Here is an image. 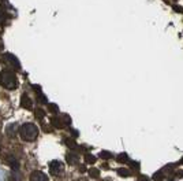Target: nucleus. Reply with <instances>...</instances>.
Returning <instances> with one entry per match:
<instances>
[{"label":"nucleus","instance_id":"nucleus-3","mask_svg":"<svg viewBox=\"0 0 183 181\" xmlns=\"http://www.w3.org/2000/svg\"><path fill=\"white\" fill-rule=\"evenodd\" d=\"M49 171H51V174H53V176H59L63 171V163L60 160H56V159L52 160L49 163Z\"/></svg>","mask_w":183,"mask_h":181},{"label":"nucleus","instance_id":"nucleus-13","mask_svg":"<svg viewBox=\"0 0 183 181\" xmlns=\"http://www.w3.org/2000/svg\"><path fill=\"white\" fill-rule=\"evenodd\" d=\"M85 162H86V163H90V165H93L94 162H96V156L92 155V154H86V155H85Z\"/></svg>","mask_w":183,"mask_h":181},{"label":"nucleus","instance_id":"nucleus-17","mask_svg":"<svg viewBox=\"0 0 183 181\" xmlns=\"http://www.w3.org/2000/svg\"><path fill=\"white\" fill-rule=\"evenodd\" d=\"M36 117H37L38 119H44V117H45V113H44V110L37 109V110H36Z\"/></svg>","mask_w":183,"mask_h":181},{"label":"nucleus","instance_id":"nucleus-8","mask_svg":"<svg viewBox=\"0 0 183 181\" xmlns=\"http://www.w3.org/2000/svg\"><path fill=\"white\" fill-rule=\"evenodd\" d=\"M5 162L8 163V165H11L14 169H16L18 167V160L15 159V156H12V155H10V156H7L5 158Z\"/></svg>","mask_w":183,"mask_h":181},{"label":"nucleus","instance_id":"nucleus-12","mask_svg":"<svg viewBox=\"0 0 183 181\" xmlns=\"http://www.w3.org/2000/svg\"><path fill=\"white\" fill-rule=\"evenodd\" d=\"M89 174H90L92 178H99V177H100V170H99V169H96V167H92V169L89 170Z\"/></svg>","mask_w":183,"mask_h":181},{"label":"nucleus","instance_id":"nucleus-2","mask_svg":"<svg viewBox=\"0 0 183 181\" xmlns=\"http://www.w3.org/2000/svg\"><path fill=\"white\" fill-rule=\"evenodd\" d=\"M0 84L5 89H15L18 85V78L10 70H3L0 73Z\"/></svg>","mask_w":183,"mask_h":181},{"label":"nucleus","instance_id":"nucleus-14","mask_svg":"<svg viewBox=\"0 0 183 181\" xmlns=\"http://www.w3.org/2000/svg\"><path fill=\"white\" fill-rule=\"evenodd\" d=\"M48 110H49L51 113H53V114H58L59 113V107L55 103H48Z\"/></svg>","mask_w":183,"mask_h":181},{"label":"nucleus","instance_id":"nucleus-16","mask_svg":"<svg viewBox=\"0 0 183 181\" xmlns=\"http://www.w3.org/2000/svg\"><path fill=\"white\" fill-rule=\"evenodd\" d=\"M164 177H165V176H164V171L160 170V171H157V173H154V176H153V178H154L156 181H160V180H163Z\"/></svg>","mask_w":183,"mask_h":181},{"label":"nucleus","instance_id":"nucleus-7","mask_svg":"<svg viewBox=\"0 0 183 181\" xmlns=\"http://www.w3.org/2000/svg\"><path fill=\"white\" fill-rule=\"evenodd\" d=\"M66 160H67L68 165H78L79 158H78V155H75V154H67Z\"/></svg>","mask_w":183,"mask_h":181},{"label":"nucleus","instance_id":"nucleus-24","mask_svg":"<svg viewBox=\"0 0 183 181\" xmlns=\"http://www.w3.org/2000/svg\"><path fill=\"white\" fill-rule=\"evenodd\" d=\"M138 181H149V180H148V178H145V177H142V178H139Z\"/></svg>","mask_w":183,"mask_h":181},{"label":"nucleus","instance_id":"nucleus-5","mask_svg":"<svg viewBox=\"0 0 183 181\" xmlns=\"http://www.w3.org/2000/svg\"><path fill=\"white\" fill-rule=\"evenodd\" d=\"M21 106L23 107V109H27L30 110L31 107H33V102H31V99L27 96V95H22L21 98Z\"/></svg>","mask_w":183,"mask_h":181},{"label":"nucleus","instance_id":"nucleus-22","mask_svg":"<svg viewBox=\"0 0 183 181\" xmlns=\"http://www.w3.org/2000/svg\"><path fill=\"white\" fill-rule=\"evenodd\" d=\"M173 10L179 11V12H183V8H182V7H178V6H173Z\"/></svg>","mask_w":183,"mask_h":181},{"label":"nucleus","instance_id":"nucleus-20","mask_svg":"<svg viewBox=\"0 0 183 181\" xmlns=\"http://www.w3.org/2000/svg\"><path fill=\"white\" fill-rule=\"evenodd\" d=\"M129 163H130V166H133L134 170H139V163L138 162H131V160H129Z\"/></svg>","mask_w":183,"mask_h":181},{"label":"nucleus","instance_id":"nucleus-21","mask_svg":"<svg viewBox=\"0 0 183 181\" xmlns=\"http://www.w3.org/2000/svg\"><path fill=\"white\" fill-rule=\"evenodd\" d=\"M4 18H5V12L3 10H0V25L4 22Z\"/></svg>","mask_w":183,"mask_h":181},{"label":"nucleus","instance_id":"nucleus-19","mask_svg":"<svg viewBox=\"0 0 183 181\" xmlns=\"http://www.w3.org/2000/svg\"><path fill=\"white\" fill-rule=\"evenodd\" d=\"M62 119H63V122H64V125L71 124V118H70L68 115H66V114H64V115H63V117H62Z\"/></svg>","mask_w":183,"mask_h":181},{"label":"nucleus","instance_id":"nucleus-11","mask_svg":"<svg viewBox=\"0 0 183 181\" xmlns=\"http://www.w3.org/2000/svg\"><path fill=\"white\" fill-rule=\"evenodd\" d=\"M118 174L122 177H129L131 173H130V170H127L126 167H120V169H118Z\"/></svg>","mask_w":183,"mask_h":181},{"label":"nucleus","instance_id":"nucleus-26","mask_svg":"<svg viewBox=\"0 0 183 181\" xmlns=\"http://www.w3.org/2000/svg\"><path fill=\"white\" fill-rule=\"evenodd\" d=\"M78 181H86V180H78Z\"/></svg>","mask_w":183,"mask_h":181},{"label":"nucleus","instance_id":"nucleus-4","mask_svg":"<svg viewBox=\"0 0 183 181\" xmlns=\"http://www.w3.org/2000/svg\"><path fill=\"white\" fill-rule=\"evenodd\" d=\"M30 181H48V177L45 173H42L40 170H36L30 174Z\"/></svg>","mask_w":183,"mask_h":181},{"label":"nucleus","instance_id":"nucleus-9","mask_svg":"<svg viewBox=\"0 0 183 181\" xmlns=\"http://www.w3.org/2000/svg\"><path fill=\"white\" fill-rule=\"evenodd\" d=\"M16 130H18V126H16L15 124L8 125V126H7V135H8V136H14L16 133Z\"/></svg>","mask_w":183,"mask_h":181},{"label":"nucleus","instance_id":"nucleus-6","mask_svg":"<svg viewBox=\"0 0 183 181\" xmlns=\"http://www.w3.org/2000/svg\"><path fill=\"white\" fill-rule=\"evenodd\" d=\"M51 122H52V125L55 128H58V129H63V128L66 126L64 122H63V119L58 118V117H52V118H51Z\"/></svg>","mask_w":183,"mask_h":181},{"label":"nucleus","instance_id":"nucleus-10","mask_svg":"<svg viewBox=\"0 0 183 181\" xmlns=\"http://www.w3.org/2000/svg\"><path fill=\"white\" fill-rule=\"evenodd\" d=\"M116 160L118 162H120V163H129V156H127V154H119L118 155V158H116Z\"/></svg>","mask_w":183,"mask_h":181},{"label":"nucleus","instance_id":"nucleus-1","mask_svg":"<svg viewBox=\"0 0 183 181\" xmlns=\"http://www.w3.org/2000/svg\"><path fill=\"white\" fill-rule=\"evenodd\" d=\"M19 135H21L22 139L26 140V141H33L38 136V128L34 124H30V122L23 124L19 128Z\"/></svg>","mask_w":183,"mask_h":181},{"label":"nucleus","instance_id":"nucleus-18","mask_svg":"<svg viewBox=\"0 0 183 181\" xmlns=\"http://www.w3.org/2000/svg\"><path fill=\"white\" fill-rule=\"evenodd\" d=\"M100 156H101L103 159H110L111 156H112V154L108 152V151H101V152H100Z\"/></svg>","mask_w":183,"mask_h":181},{"label":"nucleus","instance_id":"nucleus-15","mask_svg":"<svg viewBox=\"0 0 183 181\" xmlns=\"http://www.w3.org/2000/svg\"><path fill=\"white\" fill-rule=\"evenodd\" d=\"M64 144L67 145V147H70V148H75L77 147V143L73 139H64Z\"/></svg>","mask_w":183,"mask_h":181},{"label":"nucleus","instance_id":"nucleus-25","mask_svg":"<svg viewBox=\"0 0 183 181\" xmlns=\"http://www.w3.org/2000/svg\"><path fill=\"white\" fill-rule=\"evenodd\" d=\"M180 165H183V158H182V159H180Z\"/></svg>","mask_w":183,"mask_h":181},{"label":"nucleus","instance_id":"nucleus-23","mask_svg":"<svg viewBox=\"0 0 183 181\" xmlns=\"http://www.w3.org/2000/svg\"><path fill=\"white\" fill-rule=\"evenodd\" d=\"M78 170L81 171V173H84V171H86V167H85L84 165H81V166H79V167H78Z\"/></svg>","mask_w":183,"mask_h":181}]
</instances>
